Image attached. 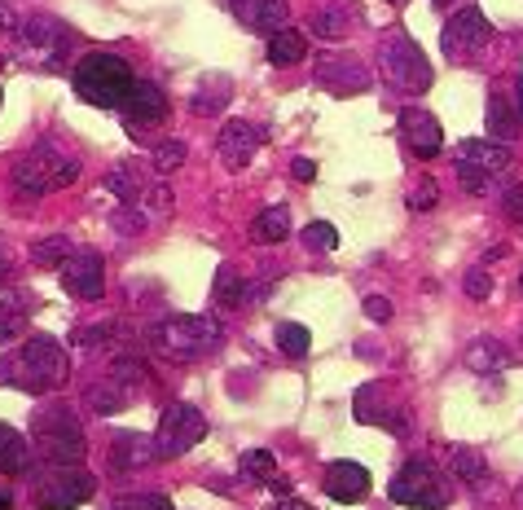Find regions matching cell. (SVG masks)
Returning a JSON list of instances; mask_svg holds the SVG:
<instances>
[{
	"mask_svg": "<svg viewBox=\"0 0 523 510\" xmlns=\"http://www.w3.org/2000/svg\"><path fill=\"white\" fill-rule=\"evenodd\" d=\"M251 238L264 242V247L291 238V212H286V207H264V212L255 216V225H251Z\"/></svg>",
	"mask_w": 523,
	"mask_h": 510,
	"instance_id": "4316f807",
	"label": "cell"
},
{
	"mask_svg": "<svg viewBox=\"0 0 523 510\" xmlns=\"http://www.w3.org/2000/svg\"><path fill=\"white\" fill-rule=\"evenodd\" d=\"M462 361L471 365L475 374H502L510 365V352H506V343H497V339H475Z\"/></svg>",
	"mask_w": 523,
	"mask_h": 510,
	"instance_id": "d4e9b609",
	"label": "cell"
},
{
	"mask_svg": "<svg viewBox=\"0 0 523 510\" xmlns=\"http://www.w3.org/2000/svg\"><path fill=\"white\" fill-rule=\"evenodd\" d=\"M110 220H115V229H119V234H141L150 216H146V212H137V216H132V212H115Z\"/></svg>",
	"mask_w": 523,
	"mask_h": 510,
	"instance_id": "b9f144b4",
	"label": "cell"
},
{
	"mask_svg": "<svg viewBox=\"0 0 523 510\" xmlns=\"http://www.w3.org/2000/svg\"><path fill=\"white\" fill-rule=\"evenodd\" d=\"M440 5H444V0H440Z\"/></svg>",
	"mask_w": 523,
	"mask_h": 510,
	"instance_id": "9f6ffc18",
	"label": "cell"
},
{
	"mask_svg": "<svg viewBox=\"0 0 523 510\" xmlns=\"http://www.w3.org/2000/svg\"><path fill=\"white\" fill-rule=\"evenodd\" d=\"M378 58H383V75L387 84L400 88V93H427L431 84H436V75H431V62L422 58V49L414 40H409V31H387L383 44H378Z\"/></svg>",
	"mask_w": 523,
	"mask_h": 510,
	"instance_id": "8992f818",
	"label": "cell"
},
{
	"mask_svg": "<svg viewBox=\"0 0 523 510\" xmlns=\"http://www.w3.org/2000/svg\"><path fill=\"white\" fill-rule=\"evenodd\" d=\"M163 119H168V93L150 80H137L128 93V102H124V128L132 132V137H141L146 128L163 124Z\"/></svg>",
	"mask_w": 523,
	"mask_h": 510,
	"instance_id": "4fadbf2b",
	"label": "cell"
},
{
	"mask_svg": "<svg viewBox=\"0 0 523 510\" xmlns=\"http://www.w3.org/2000/svg\"><path fill=\"white\" fill-rule=\"evenodd\" d=\"M317 84L335 97H356L370 88V71L348 53H326V58H317Z\"/></svg>",
	"mask_w": 523,
	"mask_h": 510,
	"instance_id": "5bb4252c",
	"label": "cell"
},
{
	"mask_svg": "<svg viewBox=\"0 0 523 510\" xmlns=\"http://www.w3.org/2000/svg\"><path fill=\"white\" fill-rule=\"evenodd\" d=\"M238 18L247 22L251 31H260V36H277V31H286L291 5H286V0H251V5L242 9Z\"/></svg>",
	"mask_w": 523,
	"mask_h": 510,
	"instance_id": "7402d4cb",
	"label": "cell"
},
{
	"mask_svg": "<svg viewBox=\"0 0 523 510\" xmlns=\"http://www.w3.org/2000/svg\"><path fill=\"white\" fill-rule=\"evenodd\" d=\"M488 40H493V27H488V18L475 5L471 9H458V14L449 18V27H444V36H440L444 53H449V62H471Z\"/></svg>",
	"mask_w": 523,
	"mask_h": 510,
	"instance_id": "7c38bea8",
	"label": "cell"
},
{
	"mask_svg": "<svg viewBox=\"0 0 523 510\" xmlns=\"http://www.w3.org/2000/svg\"><path fill=\"white\" fill-rule=\"evenodd\" d=\"M9 27H14V14H9V5L0 0V31H9Z\"/></svg>",
	"mask_w": 523,
	"mask_h": 510,
	"instance_id": "bcb514c9",
	"label": "cell"
},
{
	"mask_svg": "<svg viewBox=\"0 0 523 510\" xmlns=\"http://www.w3.org/2000/svg\"><path fill=\"white\" fill-rule=\"evenodd\" d=\"M14 506V493H9V484H0V510Z\"/></svg>",
	"mask_w": 523,
	"mask_h": 510,
	"instance_id": "c3c4849f",
	"label": "cell"
},
{
	"mask_svg": "<svg viewBox=\"0 0 523 510\" xmlns=\"http://www.w3.org/2000/svg\"><path fill=\"white\" fill-rule=\"evenodd\" d=\"M9 176H14V190L22 198H44V194L66 190V185L80 181V159L58 146H36L22 154Z\"/></svg>",
	"mask_w": 523,
	"mask_h": 510,
	"instance_id": "3957f363",
	"label": "cell"
},
{
	"mask_svg": "<svg viewBox=\"0 0 523 510\" xmlns=\"http://www.w3.org/2000/svg\"><path fill=\"white\" fill-rule=\"evenodd\" d=\"M106 190L119 198V203H137L141 194H146V181H141V172L132 168V163H124V168H115L106 176Z\"/></svg>",
	"mask_w": 523,
	"mask_h": 510,
	"instance_id": "d6a6232c",
	"label": "cell"
},
{
	"mask_svg": "<svg viewBox=\"0 0 523 510\" xmlns=\"http://www.w3.org/2000/svg\"><path fill=\"white\" fill-rule=\"evenodd\" d=\"M291 176H295V181H313V176H317V163H313V159H295V163H291Z\"/></svg>",
	"mask_w": 523,
	"mask_h": 510,
	"instance_id": "f6af8a7d",
	"label": "cell"
},
{
	"mask_svg": "<svg viewBox=\"0 0 523 510\" xmlns=\"http://www.w3.org/2000/svg\"><path fill=\"white\" fill-rule=\"evenodd\" d=\"M31 440H36L44 462H84V427L66 405H44L31 418Z\"/></svg>",
	"mask_w": 523,
	"mask_h": 510,
	"instance_id": "5b68a950",
	"label": "cell"
},
{
	"mask_svg": "<svg viewBox=\"0 0 523 510\" xmlns=\"http://www.w3.org/2000/svg\"><path fill=\"white\" fill-rule=\"evenodd\" d=\"M185 141L181 137H172V141H163V146L159 150H154V168H159L163 176H168V172H176V168H181V163H185Z\"/></svg>",
	"mask_w": 523,
	"mask_h": 510,
	"instance_id": "8d00e7d4",
	"label": "cell"
},
{
	"mask_svg": "<svg viewBox=\"0 0 523 510\" xmlns=\"http://www.w3.org/2000/svg\"><path fill=\"white\" fill-rule=\"evenodd\" d=\"M203 436H207L203 409H194V405H185V401H172V405L159 414L154 449H159V458H181V453H189Z\"/></svg>",
	"mask_w": 523,
	"mask_h": 510,
	"instance_id": "30bf717a",
	"label": "cell"
},
{
	"mask_svg": "<svg viewBox=\"0 0 523 510\" xmlns=\"http://www.w3.org/2000/svg\"><path fill=\"white\" fill-rule=\"evenodd\" d=\"M220 326L211 317H198V313H176L159 326H150V348L159 357H172V361H198L207 352L220 348Z\"/></svg>",
	"mask_w": 523,
	"mask_h": 510,
	"instance_id": "277c9868",
	"label": "cell"
},
{
	"mask_svg": "<svg viewBox=\"0 0 523 510\" xmlns=\"http://www.w3.org/2000/svg\"><path fill=\"white\" fill-rule=\"evenodd\" d=\"M132 84H137V75H132V66L124 58H115V53H88V58H80V66L71 71L75 97L88 106H102V110L124 106Z\"/></svg>",
	"mask_w": 523,
	"mask_h": 510,
	"instance_id": "7a4b0ae2",
	"label": "cell"
},
{
	"mask_svg": "<svg viewBox=\"0 0 523 510\" xmlns=\"http://www.w3.org/2000/svg\"><path fill=\"white\" fill-rule=\"evenodd\" d=\"M392 502L400 506H422V510H444L449 506V480L440 475V467H431L427 458H409L392 480Z\"/></svg>",
	"mask_w": 523,
	"mask_h": 510,
	"instance_id": "9c48e42d",
	"label": "cell"
},
{
	"mask_svg": "<svg viewBox=\"0 0 523 510\" xmlns=\"http://www.w3.org/2000/svg\"><path fill=\"white\" fill-rule=\"evenodd\" d=\"M216 304L220 308H242V304H251V299H260L264 295V286L260 282H251L247 273H242V264H233V260H225L216 269Z\"/></svg>",
	"mask_w": 523,
	"mask_h": 510,
	"instance_id": "44dd1931",
	"label": "cell"
},
{
	"mask_svg": "<svg viewBox=\"0 0 523 510\" xmlns=\"http://www.w3.org/2000/svg\"><path fill=\"white\" fill-rule=\"evenodd\" d=\"M277 510H313V506H304V502H295V497H286V502H277Z\"/></svg>",
	"mask_w": 523,
	"mask_h": 510,
	"instance_id": "681fc988",
	"label": "cell"
},
{
	"mask_svg": "<svg viewBox=\"0 0 523 510\" xmlns=\"http://www.w3.org/2000/svg\"><path fill=\"white\" fill-rule=\"evenodd\" d=\"M260 141H264V128L247 124V119H233V124H225V132H220V141H216L220 163H225L229 172H242V168H247V163L255 159Z\"/></svg>",
	"mask_w": 523,
	"mask_h": 510,
	"instance_id": "e0dca14e",
	"label": "cell"
},
{
	"mask_svg": "<svg viewBox=\"0 0 523 510\" xmlns=\"http://www.w3.org/2000/svg\"><path fill=\"white\" fill-rule=\"evenodd\" d=\"M462 286H466V295H471V299H488V295H493V277H488V269H471Z\"/></svg>",
	"mask_w": 523,
	"mask_h": 510,
	"instance_id": "60d3db41",
	"label": "cell"
},
{
	"mask_svg": "<svg viewBox=\"0 0 523 510\" xmlns=\"http://www.w3.org/2000/svg\"><path fill=\"white\" fill-rule=\"evenodd\" d=\"M519 291H523V273H519Z\"/></svg>",
	"mask_w": 523,
	"mask_h": 510,
	"instance_id": "11a10c76",
	"label": "cell"
},
{
	"mask_svg": "<svg viewBox=\"0 0 523 510\" xmlns=\"http://www.w3.org/2000/svg\"><path fill=\"white\" fill-rule=\"evenodd\" d=\"M0 273H5V255H0Z\"/></svg>",
	"mask_w": 523,
	"mask_h": 510,
	"instance_id": "db71d44e",
	"label": "cell"
},
{
	"mask_svg": "<svg viewBox=\"0 0 523 510\" xmlns=\"http://www.w3.org/2000/svg\"><path fill=\"white\" fill-rule=\"evenodd\" d=\"M488 132H493L497 141H510L523 132V115L515 110V102H506L502 93H488Z\"/></svg>",
	"mask_w": 523,
	"mask_h": 510,
	"instance_id": "cb8c5ba5",
	"label": "cell"
},
{
	"mask_svg": "<svg viewBox=\"0 0 523 510\" xmlns=\"http://www.w3.org/2000/svg\"><path fill=\"white\" fill-rule=\"evenodd\" d=\"M66 374H71L66 348L58 339H49V335L27 339L14 357H5V365H0V383L18 387V392H31V396L58 392V387L66 383Z\"/></svg>",
	"mask_w": 523,
	"mask_h": 510,
	"instance_id": "6da1fadb",
	"label": "cell"
},
{
	"mask_svg": "<svg viewBox=\"0 0 523 510\" xmlns=\"http://www.w3.org/2000/svg\"><path fill=\"white\" fill-rule=\"evenodd\" d=\"M242 471L251 475V480H264L269 489H291V484L277 475V462H273V453H264V449H251V453H242Z\"/></svg>",
	"mask_w": 523,
	"mask_h": 510,
	"instance_id": "4dcf8cb0",
	"label": "cell"
},
{
	"mask_svg": "<svg viewBox=\"0 0 523 510\" xmlns=\"http://www.w3.org/2000/svg\"><path fill=\"white\" fill-rule=\"evenodd\" d=\"M409 212H431V207L440 203V190H436V181H431V176H418V185L414 190H409Z\"/></svg>",
	"mask_w": 523,
	"mask_h": 510,
	"instance_id": "74e56055",
	"label": "cell"
},
{
	"mask_svg": "<svg viewBox=\"0 0 523 510\" xmlns=\"http://www.w3.org/2000/svg\"><path fill=\"white\" fill-rule=\"evenodd\" d=\"M93 489H97V480L80 462H44V471L36 480V502L44 510H75L93 497Z\"/></svg>",
	"mask_w": 523,
	"mask_h": 510,
	"instance_id": "ba28073f",
	"label": "cell"
},
{
	"mask_svg": "<svg viewBox=\"0 0 523 510\" xmlns=\"http://www.w3.org/2000/svg\"><path fill=\"white\" fill-rule=\"evenodd\" d=\"M352 409H356V423H370V427H387V431H392V436H409V414H405V409H392V405H387V396L378 392L374 383H370V387H361V392H356Z\"/></svg>",
	"mask_w": 523,
	"mask_h": 510,
	"instance_id": "ac0fdd59",
	"label": "cell"
},
{
	"mask_svg": "<svg viewBox=\"0 0 523 510\" xmlns=\"http://www.w3.org/2000/svg\"><path fill=\"white\" fill-rule=\"evenodd\" d=\"M400 137H405V146L418 154V159H436L444 150V132L436 124V115L422 106H409L400 110Z\"/></svg>",
	"mask_w": 523,
	"mask_h": 510,
	"instance_id": "2e32d148",
	"label": "cell"
},
{
	"mask_svg": "<svg viewBox=\"0 0 523 510\" xmlns=\"http://www.w3.org/2000/svg\"><path fill=\"white\" fill-rule=\"evenodd\" d=\"M154 458H159V449H154V440H146L141 431H115V440H110V471L115 475L146 471Z\"/></svg>",
	"mask_w": 523,
	"mask_h": 510,
	"instance_id": "d6986e66",
	"label": "cell"
},
{
	"mask_svg": "<svg viewBox=\"0 0 523 510\" xmlns=\"http://www.w3.org/2000/svg\"><path fill=\"white\" fill-rule=\"evenodd\" d=\"M502 212H506V220H523V185H510L506 190Z\"/></svg>",
	"mask_w": 523,
	"mask_h": 510,
	"instance_id": "7bdbcfd3",
	"label": "cell"
},
{
	"mask_svg": "<svg viewBox=\"0 0 523 510\" xmlns=\"http://www.w3.org/2000/svg\"><path fill=\"white\" fill-rule=\"evenodd\" d=\"M515 110L523 115V75H515Z\"/></svg>",
	"mask_w": 523,
	"mask_h": 510,
	"instance_id": "7dc6e473",
	"label": "cell"
},
{
	"mask_svg": "<svg viewBox=\"0 0 523 510\" xmlns=\"http://www.w3.org/2000/svg\"><path fill=\"white\" fill-rule=\"evenodd\" d=\"M352 22H356L352 5H348V9H343V5H330V9H321V14H313V36L339 40V36H348Z\"/></svg>",
	"mask_w": 523,
	"mask_h": 510,
	"instance_id": "1f68e13d",
	"label": "cell"
},
{
	"mask_svg": "<svg viewBox=\"0 0 523 510\" xmlns=\"http://www.w3.org/2000/svg\"><path fill=\"white\" fill-rule=\"evenodd\" d=\"M128 401H132V387L119 383L115 374H110L106 383H93V387H88V405H93L97 414H119V409H124Z\"/></svg>",
	"mask_w": 523,
	"mask_h": 510,
	"instance_id": "83f0119b",
	"label": "cell"
},
{
	"mask_svg": "<svg viewBox=\"0 0 523 510\" xmlns=\"http://www.w3.org/2000/svg\"><path fill=\"white\" fill-rule=\"evenodd\" d=\"M308 58V40L299 36V31H277L269 36V62L273 66H295Z\"/></svg>",
	"mask_w": 523,
	"mask_h": 510,
	"instance_id": "f546056e",
	"label": "cell"
},
{
	"mask_svg": "<svg viewBox=\"0 0 523 510\" xmlns=\"http://www.w3.org/2000/svg\"><path fill=\"white\" fill-rule=\"evenodd\" d=\"M71 49V31L49 14H31L18 27V62L36 66V71H58Z\"/></svg>",
	"mask_w": 523,
	"mask_h": 510,
	"instance_id": "52a82bcc",
	"label": "cell"
},
{
	"mask_svg": "<svg viewBox=\"0 0 523 510\" xmlns=\"http://www.w3.org/2000/svg\"><path fill=\"white\" fill-rule=\"evenodd\" d=\"M515 506H519V510H523V484H519V497H515Z\"/></svg>",
	"mask_w": 523,
	"mask_h": 510,
	"instance_id": "816d5d0a",
	"label": "cell"
},
{
	"mask_svg": "<svg viewBox=\"0 0 523 510\" xmlns=\"http://www.w3.org/2000/svg\"><path fill=\"white\" fill-rule=\"evenodd\" d=\"M365 317H370V321H387V317H392V304H387L383 295H370V299H365Z\"/></svg>",
	"mask_w": 523,
	"mask_h": 510,
	"instance_id": "ee69618b",
	"label": "cell"
},
{
	"mask_svg": "<svg viewBox=\"0 0 523 510\" xmlns=\"http://www.w3.org/2000/svg\"><path fill=\"white\" fill-rule=\"evenodd\" d=\"M308 343H313V335H308V326H299V321H282L277 326V348L286 352V357H304L308 352Z\"/></svg>",
	"mask_w": 523,
	"mask_h": 510,
	"instance_id": "e575fe53",
	"label": "cell"
},
{
	"mask_svg": "<svg viewBox=\"0 0 523 510\" xmlns=\"http://www.w3.org/2000/svg\"><path fill=\"white\" fill-rule=\"evenodd\" d=\"M62 286L71 291L75 299H102L106 291V264H102V255L97 251H75L71 260L62 264Z\"/></svg>",
	"mask_w": 523,
	"mask_h": 510,
	"instance_id": "9a60e30c",
	"label": "cell"
},
{
	"mask_svg": "<svg viewBox=\"0 0 523 510\" xmlns=\"http://www.w3.org/2000/svg\"><path fill=\"white\" fill-rule=\"evenodd\" d=\"M304 247L308 251H335L339 247V229L330 225V220H313V225L304 229Z\"/></svg>",
	"mask_w": 523,
	"mask_h": 510,
	"instance_id": "d590c367",
	"label": "cell"
},
{
	"mask_svg": "<svg viewBox=\"0 0 523 510\" xmlns=\"http://www.w3.org/2000/svg\"><path fill=\"white\" fill-rule=\"evenodd\" d=\"M392 5H396V9H400V5H409V0H392Z\"/></svg>",
	"mask_w": 523,
	"mask_h": 510,
	"instance_id": "f5cc1de1",
	"label": "cell"
},
{
	"mask_svg": "<svg viewBox=\"0 0 523 510\" xmlns=\"http://www.w3.org/2000/svg\"><path fill=\"white\" fill-rule=\"evenodd\" d=\"M115 506L119 510H176L172 497H163V493H124Z\"/></svg>",
	"mask_w": 523,
	"mask_h": 510,
	"instance_id": "f35d334b",
	"label": "cell"
},
{
	"mask_svg": "<svg viewBox=\"0 0 523 510\" xmlns=\"http://www.w3.org/2000/svg\"><path fill=\"white\" fill-rule=\"evenodd\" d=\"M22 326H27V317H22V308H9V304H0V343L18 339V335H22Z\"/></svg>",
	"mask_w": 523,
	"mask_h": 510,
	"instance_id": "ab89813d",
	"label": "cell"
},
{
	"mask_svg": "<svg viewBox=\"0 0 523 510\" xmlns=\"http://www.w3.org/2000/svg\"><path fill=\"white\" fill-rule=\"evenodd\" d=\"M321 489H326V497H335V502H361V497L370 493V471H365L361 462H352V458L330 462Z\"/></svg>",
	"mask_w": 523,
	"mask_h": 510,
	"instance_id": "ffe728a7",
	"label": "cell"
},
{
	"mask_svg": "<svg viewBox=\"0 0 523 510\" xmlns=\"http://www.w3.org/2000/svg\"><path fill=\"white\" fill-rule=\"evenodd\" d=\"M62 260H71V242H66L62 234L31 242V264H36V269H58Z\"/></svg>",
	"mask_w": 523,
	"mask_h": 510,
	"instance_id": "836d02e7",
	"label": "cell"
},
{
	"mask_svg": "<svg viewBox=\"0 0 523 510\" xmlns=\"http://www.w3.org/2000/svg\"><path fill=\"white\" fill-rule=\"evenodd\" d=\"M31 467V449L22 440V431H14L9 423H0V471L5 475H22Z\"/></svg>",
	"mask_w": 523,
	"mask_h": 510,
	"instance_id": "484cf974",
	"label": "cell"
},
{
	"mask_svg": "<svg viewBox=\"0 0 523 510\" xmlns=\"http://www.w3.org/2000/svg\"><path fill=\"white\" fill-rule=\"evenodd\" d=\"M251 5V0H229V9H233V14H242V9H247Z\"/></svg>",
	"mask_w": 523,
	"mask_h": 510,
	"instance_id": "f907efd6",
	"label": "cell"
},
{
	"mask_svg": "<svg viewBox=\"0 0 523 510\" xmlns=\"http://www.w3.org/2000/svg\"><path fill=\"white\" fill-rule=\"evenodd\" d=\"M233 97V80L229 75H203L194 88V97H189V106H194V115H216V110H225Z\"/></svg>",
	"mask_w": 523,
	"mask_h": 510,
	"instance_id": "603a6c76",
	"label": "cell"
},
{
	"mask_svg": "<svg viewBox=\"0 0 523 510\" xmlns=\"http://www.w3.org/2000/svg\"><path fill=\"white\" fill-rule=\"evenodd\" d=\"M510 168L506 141H462L458 146V181L471 194H484L497 172Z\"/></svg>",
	"mask_w": 523,
	"mask_h": 510,
	"instance_id": "8fae6325",
	"label": "cell"
},
{
	"mask_svg": "<svg viewBox=\"0 0 523 510\" xmlns=\"http://www.w3.org/2000/svg\"><path fill=\"white\" fill-rule=\"evenodd\" d=\"M449 471L458 475L462 484L480 489V484L488 480V458H484L480 449H453V453H449Z\"/></svg>",
	"mask_w": 523,
	"mask_h": 510,
	"instance_id": "f1b7e54d",
	"label": "cell"
}]
</instances>
